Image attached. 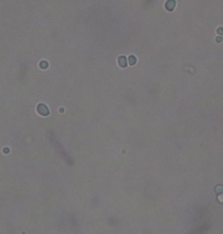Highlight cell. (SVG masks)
I'll return each instance as SVG.
<instances>
[{"mask_svg":"<svg viewBox=\"0 0 223 234\" xmlns=\"http://www.w3.org/2000/svg\"><path fill=\"white\" fill-rule=\"evenodd\" d=\"M129 60H130V64H131V65H134V64L136 63V59L134 56H130Z\"/></svg>","mask_w":223,"mask_h":234,"instance_id":"1","label":"cell"},{"mask_svg":"<svg viewBox=\"0 0 223 234\" xmlns=\"http://www.w3.org/2000/svg\"><path fill=\"white\" fill-rule=\"evenodd\" d=\"M218 33H219V34L223 35V29H221V28L218 29Z\"/></svg>","mask_w":223,"mask_h":234,"instance_id":"2","label":"cell"},{"mask_svg":"<svg viewBox=\"0 0 223 234\" xmlns=\"http://www.w3.org/2000/svg\"><path fill=\"white\" fill-rule=\"evenodd\" d=\"M216 39H217V42H221V38H217Z\"/></svg>","mask_w":223,"mask_h":234,"instance_id":"3","label":"cell"}]
</instances>
